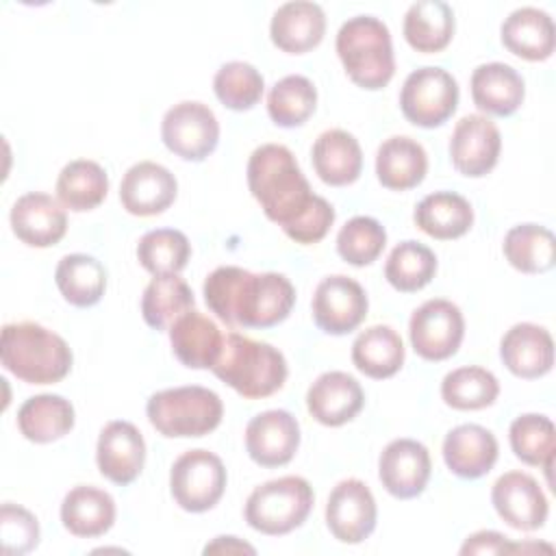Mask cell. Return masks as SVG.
Segmentation results:
<instances>
[{
	"mask_svg": "<svg viewBox=\"0 0 556 556\" xmlns=\"http://www.w3.org/2000/svg\"><path fill=\"white\" fill-rule=\"evenodd\" d=\"M248 187L265 217L302 245L319 243L334 224L332 204L313 193L293 152L280 143H263L248 159Z\"/></svg>",
	"mask_w": 556,
	"mask_h": 556,
	"instance_id": "cell-1",
	"label": "cell"
},
{
	"mask_svg": "<svg viewBox=\"0 0 556 556\" xmlns=\"http://www.w3.org/2000/svg\"><path fill=\"white\" fill-rule=\"evenodd\" d=\"M204 302L217 319L237 328H271L295 304V289L285 274H254L237 265L213 269L202 287Z\"/></svg>",
	"mask_w": 556,
	"mask_h": 556,
	"instance_id": "cell-2",
	"label": "cell"
},
{
	"mask_svg": "<svg viewBox=\"0 0 556 556\" xmlns=\"http://www.w3.org/2000/svg\"><path fill=\"white\" fill-rule=\"evenodd\" d=\"M0 363L26 384L61 382L74 363L67 341L37 321H17L2 328Z\"/></svg>",
	"mask_w": 556,
	"mask_h": 556,
	"instance_id": "cell-3",
	"label": "cell"
},
{
	"mask_svg": "<svg viewBox=\"0 0 556 556\" xmlns=\"http://www.w3.org/2000/svg\"><path fill=\"white\" fill-rule=\"evenodd\" d=\"M211 371L245 400H263L285 387L287 358L265 343L239 332L224 334L222 352Z\"/></svg>",
	"mask_w": 556,
	"mask_h": 556,
	"instance_id": "cell-4",
	"label": "cell"
},
{
	"mask_svg": "<svg viewBox=\"0 0 556 556\" xmlns=\"http://www.w3.org/2000/svg\"><path fill=\"white\" fill-rule=\"evenodd\" d=\"M345 74L354 85L378 91L395 74V54L389 26L374 15H354L341 24L334 41Z\"/></svg>",
	"mask_w": 556,
	"mask_h": 556,
	"instance_id": "cell-5",
	"label": "cell"
},
{
	"mask_svg": "<svg viewBox=\"0 0 556 556\" xmlns=\"http://www.w3.org/2000/svg\"><path fill=\"white\" fill-rule=\"evenodd\" d=\"M146 415L167 439H193L213 432L224 417L222 397L200 384L163 389L150 395Z\"/></svg>",
	"mask_w": 556,
	"mask_h": 556,
	"instance_id": "cell-6",
	"label": "cell"
},
{
	"mask_svg": "<svg viewBox=\"0 0 556 556\" xmlns=\"http://www.w3.org/2000/svg\"><path fill=\"white\" fill-rule=\"evenodd\" d=\"M315 495L302 476H282L258 484L245 500L248 526L267 536L289 534L311 515Z\"/></svg>",
	"mask_w": 556,
	"mask_h": 556,
	"instance_id": "cell-7",
	"label": "cell"
},
{
	"mask_svg": "<svg viewBox=\"0 0 556 556\" xmlns=\"http://www.w3.org/2000/svg\"><path fill=\"white\" fill-rule=\"evenodd\" d=\"M228 482L222 458L208 450L182 452L169 469V493L187 513H206L224 495Z\"/></svg>",
	"mask_w": 556,
	"mask_h": 556,
	"instance_id": "cell-8",
	"label": "cell"
},
{
	"mask_svg": "<svg viewBox=\"0 0 556 556\" xmlns=\"http://www.w3.org/2000/svg\"><path fill=\"white\" fill-rule=\"evenodd\" d=\"M458 106L456 78L434 65L410 72L400 89V109L404 117L419 128H437L445 124Z\"/></svg>",
	"mask_w": 556,
	"mask_h": 556,
	"instance_id": "cell-9",
	"label": "cell"
},
{
	"mask_svg": "<svg viewBox=\"0 0 556 556\" xmlns=\"http://www.w3.org/2000/svg\"><path fill=\"white\" fill-rule=\"evenodd\" d=\"M161 139L172 154L200 163L219 143V122L204 102L182 100L165 111Z\"/></svg>",
	"mask_w": 556,
	"mask_h": 556,
	"instance_id": "cell-10",
	"label": "cell"
},
{
	"mask_svg": "<svg viewBox=\"0 0 556 556\" xmlns=\"http://www.w3.org/2000/svg\"><path fill=\"white\" fill-rule=\"evenodd\" d=\"M410 345L424 361H445L454 356L465 337V319L460 308L443 298L426 300L413 311L408 321Z\"/></svg>",
	"mask_w": 556,
	"mask_h": 556,
	"instance_id": "cell-11",
	"label": "cell"
},
{
	"mask_svg": "<svg viewBox=\"0 0 556 556\" xmlns=\"http://www.w3.org/2000/svg\"><path fill=\"white\" fill-rule=\"evenodd\" d=\"M369 300L365 289L350 276H326L313 293L311 311L319 330L332 337L356 330L367 317Z\"/></svg>",
	"mask_w": 556,
	"mask_h": 556,
	"instance_id": "cell-12",
	"label": "cell"
},
{
	"mask_svg": "<svg viewBox=\"0 0 556 556\" xmlns=\"http://www.w3.org/2000/svg\"><path fill=\"white\" fill-rule=\"evenodd\" d=\"M376 500L363 480L348 478L334 484L326 502V526L337 541L363 543L376 530Z\"/></svg>",
	"mask_w": 556,
	"mask_h": 556,
	"instance_id": "cell-13",
	"label": "cell"
},
{
	"mask_svg": "<svg viewBox=\"0 0 556 556\" xmlns=\"http://www.w3.org/2000/svg\"><path fill=\"white\" fill-rule=\"evenodd\" d=\"M502 135L486 115H465L456 122L450 139V159L467 178L486 176L500 159Z\"/></svg>",
	"mask_w": 556,
	"mask_h": 556,
	"instance_id": "cell-14",
	"label": "cell"
},
{
	"mask_svg": "<svg viewBox=\"0 0 556 556\" xmlns=\"http://www.w3.org/2000/svg\"><path fill=\"white\" fill-rule=\"evenodd\" d=\"M432 471L430 452L415 439H393L380 452L378 478L395 500H413L428 486Z\"/></svg>",
	"mask_w": 556,
	"mask_h": 556,
	"instance_id": "cell-15",
	"label": "cell"
},
{
	"mask_svg": "<svg viewBox=\"0 0 556 556\" xmlns=\"http://www.w3.org/2000/svg\"><path fill=\"white\" fill-rule=\"evenodd\" d=\"M491 502L500 519L515 530L532 532L547 521V497L530 473H502L491 489Z\"/></svg>",
	"mask_w": 556,
	"mask_h": 556,
	"instance_id": "cell-16",
	"label": "cell"
},
{
	"mask_svg": "<svg viewBox=\"0 0 556 556\" xmlns=\"http://www.w3.org/2000/svg\"><path fill=\"white\" fill-rule=\"evenodd\" d=\"M96 463L113 484L126 486L135 482L146 465V441L139 428L124 419L109 421L98 437Z\"/></svg>",
	"mask_w": 556,
	"mask_h": 556,
	"instance_id": "cell-17",
	"label": "cell"
},
{
	"mask_svg": "<svg viewBox=\"0 0 556 556\" xmlns=\"http://www.w3.org/2000/svg\"><path fill=\"white\" fill-rule=\"evenodd\" d=\"M300 447V424L282 408L254 415L245 426V452L261 467L287 465Z\"/></svg>",
	"mask_w": 556,
	"mask_h": 556,
	"instance_id": "cell-18",
	"label": "cell"
},
{
	"mask_svg": "<svg viewBox=\"0 0 556 556\" xmlns=\"http://www.w3.org/2000/svg\"><path fill=\"white\" fill-rule=\"evenodd\" d=\"M176 195V176L154 161H139L130 165L119 182V202L126 213L137 217L161 215L174 204Z\"/></svg>",
	"mask_w": 556,
	"mask_h": 556,
	"instance_id": "cell-19",
	"label": "cell"
},
{
	"mask_svg": "<svg viewBox=\"0 0 556 556\" xmlns=\"http://www.w3.org/2000/svg\"><path fill=\"white\" fill-rule=\"evenodd\" d=\"M11 230L30 248L56 245L67 232L65 206L43 191H28L11 206Z\"/></svg>",
	"mask_w": 556,
	"mask_h": 556,
	"instance_id": "cell-20",
	"label": "cell"
},
{
	"mask_svg": "<svg viewBox=\"0 0 556 556\" xmlns=\"http://www.w3.org/2000/svg\"><path fill=\"white\" fill-rule=\"evenodd\" d=\"M365 404L361 382L345 371H324L306 391V408L315 421L339 428L352 421Z\"/></svg>",
	"mask_w": 556,
	"mask_h": 556,
	"instance_id": "cell-21",
	"label": "cell"
},
{
	"mask_svg": "<svg viewBox=\"0 0 556 556\" xmlns=\"http://www.w3.org/2000/svg\"><path fill=\"white\" fill-rule=\"evenodd\" d=\"M500 358L517 378L534 380L549 374L554 367V341L549 330L530 321L510 326L500 341Z\"/></svg>",
	"mask_w": 556,
	"mask_h": 556,
	"instance_id": "cell-22",
	"label": "cell"
},
{
	"mask_svg": "<svg viewBox=\"0 0 556 556\" xmlns=\"http://www.w3.org/2000/svg\"><path fill=\"white\" fill-rule=\"evenodd\" d=\"M497 454L500 445L495 434L478 424H460L443 439V460L447 469L463 480L486 476L497 463Z\"/></svg>",
	"mask_w": 556,
	"mask_h": 556,
	"instance_id": "cell-23",
	"label": "cell"
},
{
	"mask_svg": "<svg viewBox=\"0 0 556 556\" xmlns=\"http://www.w3.org/2000/svg\"><path fill=\"white\" fill-rule=\"evenodd\" d=\"M326 33V13L317 2L293 0L276 9L269 22L271 43L287 54H304L317 48Z\"/></svg>",
	"mask_w": 556,
	"mask_h": 556,
	"instance_id": "cell-24",
	"label": "cell"
},
{
	"mask_svg": "<svg viewBox=\"0 0 556 556\" xmlns=\"http://www.w3.org/2000/svg\"><path fill=\"white\" fill-rule=\"evenodd\" d=\"M311 163L321 182L330 187H345L356 182L363 172V150L352 132L330 128L315 139L311 148Z\"/></svg>",
	"mask_w": 556,
	"mask_h": 556,
	"instance_id": "cell-25",
	"label": "cell"
},
{
	"mask_svg": "<svg viewBox=\"0 0 556 556\" xmlns=\"http://www.w3.org/2000/svg\"><path fill=\"white\" fill-rule=\"evenodd\" d=\"M471 98L480 111L508 117L523 104L526 83L508 63H482L471 74Z\"/></svg>",
	"mask_w": 556,
	"mask_h": 556,
	"instance_id": "cell-26",
	"label": "cell"
},
{
	"mask_svg": "<svg viewBox=\"0 0 556 556\" xmlns=\"http://www.w3.org/2000/svg\"><path fill=\"white\" fill-rule=\"evenodd\" d=\"M169 343L185 367L211 369L222 352L224 334L213 319L191 308L169 326Z\"/></svg>",
	"mask_w": 556,
	"mask_h": 556,
	"instance_id": "cell-27",
	"label": "cell"
},
{
	"mask_svg": "<svg viewBox=\"0 0 556 556\" xmlns=\"http://www.w3.org/2000/svg\"><path fill=\"white\" fill-rule=\"evenodd\" d=\"M502 43L508 52L526 61H545L556 46L554 22L547 11L536 7H519L502 22Z\"/></svg>",
	"mask_w": 556,
	"mask_h": 556,
	"instance_id": "cell-28",
	"label": "cell"
},
{
	"mask_svg": "<svg viewBox=\"0 0 556 556\" xmlns=\"http://www.w3.org/2000/svg\"><path fill=\"white\" fill-rule=\"evenodd\" d=\"M61 523L80 539L102 536L115 523V500L98 486L78 484L61 502Z\"/></svg>",
	"mask_w": 556,
	"mask_h": 556,
	"instance_id": "cell-29",
	"label": "cell"
},
{
	"mask_svg": "<svg viewBox=\"0 0 556 556\" xmlns=\"http://www.w3.org/2000/svg\"><path fill=\"white\" fill-rule=\"evenodd\" d=\"M428 172V154L424 146L406 135H393L378 146L376 176L391 191L417 187Z\"/></svg>",
	"mask_w": 556,
	"mask_h": 556,
	"instance_id": "cell-30",
	"label": "cell"
},
{
	"mask_svg": "<svg viewBox=\"0 0 556 556\" xmlns=\"http://www.w3.org/2000/svg\"><path fill=\"white\" fill-rule=\"evenodd\" d=\"M413 219L428 237L450 241L469 232L473 226V208L460 193L434 191L419 200Z\"/></svg>",
	"mask_w": 556,
	"mask_h": 556,
	"instance_id": "cell-31",
	"label": "cell"
},
{
	"mask_svg": "<svg viewBox=\"0 0 556 556\" xmlns=\"http://www.w3.org/2000/svg\"><path fill=\"white\" fill-rule=\"evenodd\" d=\"M76 421L70 400L56 393H41L28 397L17 410V428L24 439L33 443H52L63 439Z\"/></svg>",
	"mask_w": 556,
	"mask_h": 556,
	"instance_id": "cell-32",
	"label": "cell"
},
{
	"mask_svg": "<svg viewBox=\"0 0 556 556\" xmlns=\"http://www.w3.org/2000/svg\"><path fill=\"white\" fill-rule=\"evenodd\" d=\"M454 11L443 0H417L404 15V39L417 52H441L454 37Z\"/></svg>",
	"mask_w": 556,
	"mask_h": 556,
	"instance_id": "cell-33",
	"label": "cell"
},
{
	"mask_svg": "<svg viewBox=\"0 0 556 556\" xmlns=\"http://www.w3.org/2000/svg\"><path fill=\"white\" fill-rule=\"evenodd\" d=\"M352 363L374 380L395 376L404 365L402 337L384 324L365 328L352 343Z\"/></svg>",
	"mask_w": 556,
	"mask_h": 556,
	"instance_id": "cell-34",
	"label": "cell"
},
{
	"mask_svg": "<svg viewBox=\"0 0 556 556\" xmlns=\"http://www.w3.org/2000/svg\"><path fill=\"white\" fill-rule=\"evenodd\" d=\"M54 282L65 302L87 308L102 300L106 291V269L89 254H65L54 269Z\"/></svg>",
	"mask_w": 556,
	"mask_h": 556,
	"instance_id": "cell-35",
	"label": "cell"
},
{
	"mask_svg": "<svg viewBox=\"0 0 556 556\" xmlns=\"http://www.w3.org/2000/svg\"><path fill=\"white\" fill-rule=\"evenodd\" d=\"M109 193V176L104 167L89 159H76L63 165L56 178V200L74 211H93Z\"/></svg>",
	"mask_w": 556,
	"mask_h": 556,
	"instance_id": "cell-36",
	"label": "cell"
},
{
	"mask_svg": "<svg viewBox=\"0 0 556 556\" xmlns=\"http://www.w3.org/2000/svg\"><path fill=\"white\" fill-rule=\"evenodd\" d=\"M506 261L521 274H545L556 263L554 232L539 224L513 226L502 243Z\"/></svg>",
	"mask_w": 556,
	"mask_h": 556,
	"instance_id": "cell-37",
	"label": "cell"
},
{
	"mask_svg": "<svg viewBox=\"0 0 556 556\" xmlns=\"http://www.w3.org/2000/svg\"><path fill=\"white\" fill-rule=\"evenodd\" d=\"M195 306L191 287L178 274L154 276L141 295V317L154 330L169 328L182 313Z\"/></svg>",
	"mask_w": 556,
	"mask_h": 556,
	"instance_id": "cell-38",
	"label": "cell"
},
{
	"mask_svg": "<svg viewBox=\"0 0 556 556\" xmlns=\"http://www.w3.org/2000/svg\"><path fill=\"white\" fill-rule=\"evenodd\" d=\"M500 395V382L493 371L465 365L445 374L441 380V397L456 410H480L491 406Z\"/></svg>",
	"mask_w": 556,
	"mask_h": 556,
	"instance_id": "cell-39",
	"label": "cell"
},
{
	"mask_svg": "<svg viewBox=\"0 0 556 556\" xmlns=\"http://www.w3.org/2000/svg\"><path fill=\"white\" fill-rule=\"evenodd\" d=\"M317 106V89L311 78L289 74L274 83L267 93V113L280 128L302 126Z\"/></svg>",
	"mask_w": 556,
	"mask_h": 556,
	"instance_id": "cell-40",
	"label": "cell"
},
{
	"mask_svg": "<svg viewBox=\"0 0 556 556\" xmlns=\"http://www.w3.org/2000/svg\"><path fill=\"white\" fill-rule=\"evenodd\" d=\"M437 274L434 252L413 239L400 241L384 263L387 282L402 293H415L424 289Z\"/></svg>",
	"mask_w": 556,
	"mask_h": 556,
	"instance_id": "cell-41",
	"label": "cell"
},
{
	"mask_svg": "<svg viewBox=\"0 0 556 556\" xmlns=\"http://www.w3.org/2000/svg\"><path fill=\"white\" fill-rule=\"evenodd\" d=\"M191 256V243L176 228L148 230L137 243V261L152 276L180 274Z\"/></svg>",
	"mask_w": 556,
	"mask_h": 556,
	"instance_id": "cell-42",
	"label": "cell"
},
{
	"mask_svg": "<svg viewBox=\"0 0 556 556\" xmlns=\"http://www.w3.org/2000/svg\"><path fill=\"white\" fill-rule=\"evenodd\" d=\"M508 441L513 454L530 467H543L554 460V424L545 415L526 413L515 417L508 428Z\"/></svg>",
	"mask_w": 556,
	"mask_h": 556,
	"instance_id": "cell-43",
	"label": "cell"
},
{
	"mask_svg": "<svg viewBox=\"0 0 556 556\" xmlns=\"http://www.w3.org/2000/svg\"><path fill=\"white\" fill-rule=\"evenodd\" d=\"M265 89L261 72L245 61L224 63L213 78V91L217 100L230 111H250L258 104Z\"/></svg>",
	"mask_w": 556,
	"mask_h": 556,
	"instance_id": "cell-44",
	"label": "cell"
},
{
	"mask_svg": "<svg viewBox=\"0 0 556 556\" xmlns=\"http://www.w3.org/2000/svg\"><path fill=\"white\" fill-rule=\"evenodd\" d=\"M387 245L384 226L367 215H356L348 219L337 235V252L339 256L354 265L365 267L371 265Z\"/></svg>",
	"mask_w": 556,
	"mask_h": 556,
	"instance_id": "cell-45",
	"label": "cell"
},
{
	"mask_svg": "<svg viewBox=\"0 0 556 556\" xmlns=\"http://www.w3.org/2000/svg\"><path fill=\"white\" fill-rule=\"evenodd\" d=\"M0 543L4 556H22L33 552L39 543L37 517L20 504L4 502L0 508Z\"/></svg>",
	"mask_w": 556,
	"mask_h": 556,
	"instance_id": "cell-46",
	"label": "cell"
},
{
	"mask_svg": "<svg viewBox=\"0 0 556 556\" xmlns=\"http://www.w3.org/2000/svg\"><path fill=\"white\" fill-rule=\"evenodd\" d=\"M508 536H504L497 530H480L465 539L460 545V554H506L508 552Z\"/></svg>",
	"mask_w": 556,
	"mask_h": 556,
	"instance_id": "cell-47",
	"label": "cell"
},
{
	"mask_svg": "<svg viewBox=\"0 0 556 556\" xmlns=\"http://www.w3.org/2000/svg\"><path fill=\"white\" fill-rule=\"evenodd\" d=\"M204 554H256V549L237 536H215L204 545Z\"/></svg>",
	"mask_w": 556,
	"mask_h": 556,
	"instance_id": "cell-48",
	"label": "cell"
}]
</instances>
